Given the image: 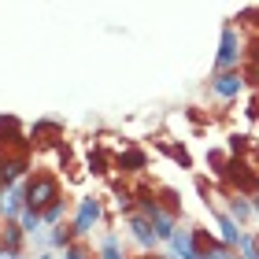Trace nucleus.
Returning a JSON list of instances; mask_svg holds the SVG:
<instances>
[{"mask_svg": "<svg viewBox=\"0 0 259 259\" xmlns=\"http://www.w3.org/2000/svg\"><path fill=\"white\" fill-rule=\"evenodd\" d=\"M255 56H259V52H255Z\"/></svg>", "mask_w": 259, "mask_h": 259, "instance_id": "nucleus-28", "label": "nucleus"}, {"mask_svg": "<svg viewBox=\"0 0 259 259\" xmlns=\"http://www.w3.org/2000/svg\"><path fill=\"white\" fill-rule=\"evenodd\" d=\"M226 211H230V215H233V219H237V222H241V226H244V222H248V219H252V211H255V204H252V200H248V196H241L237 189H233V193L226 196Z\"/></svg>", "mask_w": 259, "mask_h": 259, "instance_id": "nucleus-14", "label": "nucleus"}, {"mask_svg": "<svg viewBox=\"0 0 259 259\" xmlns=\"http://www.w3.org/2000/svg\"><path fill=\"white\" fill-rule=\"evenodd\" d=\"M248 81H255V85H259V56H255V63L248 67Z\"/></svg>", "mask_w": 259, "mask_h": 259, "instance_id": "nucleus-24", "label": "nucleus"}, {"mask_svg": "<svg viewBox=\"0 0 259 259\" xmlns=\"http://www.w3.org/2000/svg\"><path fill=\"white\" fill-rule=\"evenodd\" d=\"M41 219H45V226H49V230H52V226H60V222L67 219V196L60 193V196H56L49 207L41 211Z\"/></svg>", "mask_w": 259, "mask_h": 259, "instance_id": "nucleus-16", "label": "nucleus"}, {"mask_svg": "<svg viewBox=\"0 0 259 259\" xmlns=\"http://www.w3.org/2000/svg\"><path fill=\"white\" fill-rule=\"evenodd\" d=\"M167 244L174 248V259H204V237L193 226H178Z\"/></svg>", "mask_w": 259, "mask_h": 259, "instance_id": "nucleus-3", "label": "nucleus"}, {"mask_svg": "<svg viewBox=\"0 0 259 259\" xmlns=\"http://www.w3.org/2000/svg\"><path fill=\"white\" fill-rule=\"evenodd\" d=\"M22 237H26V230H22L19 219H4V230H0V248H4L8 255L22 252Z\"/></svg>", "mask_w": 259, "mask_h": 259, "instance_id": "nucleus-10", "label": "nucleus"}, {"mask_svg": "<svg viewBox=\"0 0 259 259\" xmlns=\"http://www.w3.org/2000/svg\"><path fill=\"white\" fill-rule=\"evenodd\" d=\"M244 85H248V74H244L241 67H233V70H215V78H211V93L222 97V100L241 97Z\"/></svg>", "mask_w": 259, "mask_h": 259, "instance_id": "nucleus-4", "label": "nucleus"}, {"mask_svg": "<svg viewBox=\"0 0 259 259\" xmlns=\"http://www.w3.org/2000/svg\"><path fill=\"white\" fill-rule=\"evenodd\" d=\"M8 152H26V141H22V130L15 119L0 115V156H8Z\"/></svg>", "mask_w": 259, "mask_h": 259, "instance_id": "nucleus-9", "label": "nucleus"}, {"mask_svg": "<svg viewBox=\"0 0 259 259\" xmlns=\"http://www.w3.org/2000/svg\"><path fill=\"white\" fill-rule=\"evenodd\" d=\"M115 167H119L122 174H141V170L148 167V156H145L141 148H122L119 159H115Z\"/></svg>", "mask_w": 259, "mask_h": 259, "instance_id": "nucleus-13", "label": "nucleus"}, {"mask_svg": "<svg viewBox=\"0 0 259 259\" xmlns=\"http://www.w3.org/2000/svg\"><path fill=\"white\" fill-rule=\"evenodd\" d=\"M126 230H130V237H134L145 252H156L159 244H163V241H159V233L152 230V222L141 215V211H130V215H126Z\"/></svg>", "mask_w": 259, "mask_h": 259, "instance_id": "nucleus-6", "label": "nucleus"}, {"mask_svg": "<svg viewBox=\"0 0 259 259\" xmlns=\"http://www.w3.org/2000/svg\"><path fill=\"white\" fill-rule=\"evenodd\" d=\"M167 152H170V156L182 163V167H189V152H185V148H174V145H167Z\"/></svg>", "mask_w": 259, "mask_h": 259, "instance_id": "nucleus-23", "label": "nucleus"}, {"mask_svg": "<svg viewBox=\"0 0 259 259\" xmlns=\"http://www.w3.org/2000/svg\"><path fill=\"white\" fill-rule=\"evenodd\" d=\"M89 170H93V174H104V170H108V159H104V152H93V156H89Z\"/></svg>", "mask_w": 259, "mask_h": 259, "instance_id": "nucleus-22", "label": "nucleus"}, {"mask_svg": "<svg viewBox=\"0 0 259 259\" xmlns=\"http://www.w3.org/2000/svg\"><path fill=\"white\" fill-rule=\"evenodd\" d=\"M19 222H22V230H26V237H37V233L45 230V219H41V211H33V207H26L19 215Z\"/></svg>", "mask_w": 259, "mask_h": 259, "instance_id": "nucleus-17", "label": "nucleus"}, {"mask_svg": "<svg viewBox=\"0 0 259 259\" xmlns=\"http://www.w3.org/2000/svg\"><path fill=\"white\" fill-rule=\"evenodd\" d=\"M37 259H52V255H37Z\"/></svg>", "mask_w": 259, "mask_h": 259, "instance_id": "nucleus-27", "label": "nucleus"}, {"mask_svg": "<svg viewBox=\"0 0 259 259\" xmlns=\"http://www.w3.org/2000/svg\"><path fill=\"white\" fill-rule=\"evenodd\" d=\"M241 33H237V26H222V41H219V52H215V70H233L241 63Z\"/></svg>", "mask_w": 259, "mask_h": 259, "instance_id": "nucleus-2", "label": "nucleus"}, {"mask_svg": "<svg viewBox=\"0 0 259 259\" xmlns=\"http://www.w3.org/2000/svg\"><path fill=\"white\" fill-rule=\"evenodd\" d=\"M63 259H93V255H89L85 244H67V248H63Z\"/></svg>", "mask_w": 259, "mask_h": 259, "instance_id": "nucleus-21", "label": "nucleus"}, {"mask_svg": "<svg viewBox=\"0 0 259 259\" xmlns=\"http://www.w3.org/2000/svg\"><path fill=\"white\" fill-rule=\"evenodd\" d=\"M97 259H126V255L119 252V237H115V233H108V237L100 241V252H97Z\"/></svg>", "mask_w": 259, "mask_h": 259, "instance_id": "nucleus-19", "label": "nucleus"}, {"mask_svg": "<svg viewBox=\"0 0 259 259\" xmlns=\"http://www.w3.org/2000/svg\"><path fill=\"white\" fill-rule=\"evenodd\" d=\"M60 137H63V126L56 119H41V122H33V130H30V141H37V145H56Z\"/></svg>", "mask_w": 259, "mask_h": 259, "instance_id": "nucleus-12", "label": "nucleus"}, {"mask_svg": "<svg viewBox=\"0 0 259 259\" xmlns=\"http://www.w3.org/2000/svg\"><path fill=\"white\" fill-rule=\"evenodd\" d=\"M74 237H78L74 226H52V230H49V241L56 244V248H67V244H74Z\"/></svg>", "mask_w": 259, "mask_h": 259, "instance_id": "nucleus-18", "label": "nucleus"}, {"mask_svg": "<svg viewBox=\"0 0 259 259\" xmlns=\"http://www.w3.org/2000/svg\"><path fill=\"white\" fill-rule=\"evenodd\" d=\"M30 174V159L26 152H8L0 156V185H19V178Z\"/></svg>", "mask_w": 259, "mask_h": 259, "instance_id": "nucleus-7", "label": "nucleus"}, {"mask_svg": "<svg viewBox=\"0 0 259 259\" xmlns=\"http://www.w3.org/2000/svg\"><path fill=\"white\" fill-rule=\"evenodd\" d=\"M137 259H159V255L156 252H145V255H137Z\"/></svg>", "mask_w": 259, "mask_h": 259, "instance_id": "nucleus-25", "label": "nucleus"}, {"mask_svg": "<svg viewBox=\"0 0 259 259\" xmlns=\"http://www.w3.org/2000/svg\"><path fill=\"white\" fill-rule=\"evenodd\" d=\"M22 196H26V207L45 211L60 196V182H56V174H49V170H33V174H26V182H22Z\"/></svg>", "mask_w": 259, "mask_h": 259, "instance_id": "nucleus-1", "label": "nucleus"}, {"mask_svg": "<svg viewBox=\"0 0 259 259\" xmlns=\"http://www.w3.org/2000/svg\"><path fill=\"white\" fill-rule=\"evenodd\" d=\"M204 259H244L241 255V248H233V244H226V241H215V237H204Z\"/></svg>", "mask_w": 259, "mask_h": 259, "instance_id": "nucleus-15", "label": "nucleus"}, {"mask_svg": "<svg viewBox=\"0 0 259 259\" xmlns=\"http://www.w3.org/2000/svg\"><path fill=\"white\" fill-rule=\"evenodd\" d=\"M211 219L219 222V237L226 241V244H233V248H237L241 244V222L230 215V211H211Z\"/></svg>", "mask_w": 259, "mask_h": 259, "instance_id": "nucleus-11", "label": "nucleus"}, {"mask_svg": "<svg viewBox=\"0 0 259 259\" xmlns=\"http://www.w3.org/2000/svg\"><path fill=\"white\" fill-rule=\"evenodd\" d=\"M26 211L22 185H0V219H19Z\"/></svg>", "mask_w": 259, "mask_h": 259, "instance_id": "nucleus-8", "label": "nucleus"}, {"mask_svg": "<svg viewBox=\"0 0 259 259\" xmlns=\"http://www.w3.org/2000/svg\"><path fill=\"white\" fill-rule=\"evenodd\" d=\"M100 215H104V207H100V196H81L78 200V211H74V233L78 237H85V233H93L97 230V222H100Z\"/></svg>", "mask_w": 259, "mask_h": 259, "instance_id": "nucleus-5", "label": "nucleus"}, {"mask_svg": "<svg viewBox=\"0 0 259 259\" xmlns=\"http://www.w3.org/2000/svg\"><path fill=\"white\" fill-rule=\"evenodd\" d=\"M252 204H255V211H259V193H255V200H252Z\"/></svg>", "mask_w": 259, "mask_h": 259, "instance_id": "nucleus-26", "label": "nucleus"}, {"mask_svg": "<svg viewBox=\"0 0 259 259\" xmlns=\"http://www.w3.org/2000/svg\"><path fill=\"white\" fill-rule=\"evenodd\" d=\"M241 255L244 259H259V237H252V233H241Z\"/></svg>", "mask_w": 259, "mask_h": 259, "instance_id": "nucleus-20", "label": "nucleus"}]
</instances>
